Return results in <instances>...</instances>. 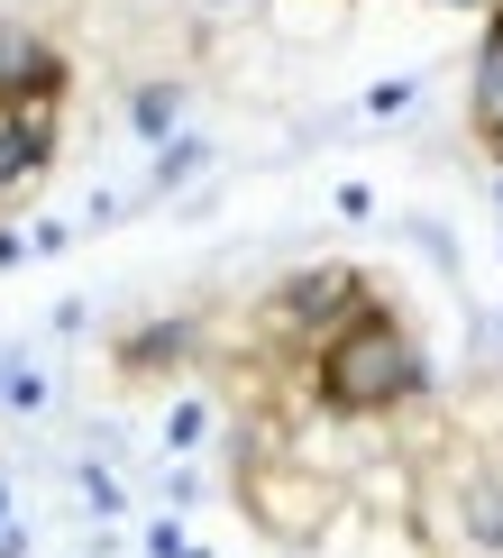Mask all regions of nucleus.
Masks as SVG:
<instances>
[{
    "label": "nucleus",
    "instance_id": "obj_1",
    "mask_svg": "<svg viewBox=\"0 0 503 558\" xmlns=\"http://www.w3.org/2000/svg\"><path fill=\"white\" fill-rule=\"evenodd\" d=\"M311 385H320L330 412L376 422V412H403L412 393H421V348H412V330L384 312V302H366V312H348L311 348Z\"/></svg>",
    "mask_w": 503,
    "mask_h": 558
},
{
    "label": "nucleus",
    "instance_id": "obj_2",
    "mask_svg": "<svg viewBox=\"0 0 503 558\" xmlns=\"http://www.w3.org/2000/svg\"><path fill=\"white\" fill-rule=\"evenodd\" d=\"M238 504L257 513L266 541H284V549H311V541H330L339 513H348V485H339L330 468H311L303 449H266V458H247L238 468Z\"/></svg>",
    "mask_w": 503,
    "mask_h": 558
},
{
    "label": "nucleus",
    "instance_id": "obj_3",
    "mask_svg": "<svg viewBox=\"0 0 503 558\" xmlns=\"http://www.w3.org/2000/svg\"><path fill=\"white\" fill-rule=\"evenodd\" d=\"M348 312H366V284H357L348 266H311V275H293V284L266 302V330H274V339H311V348H320Z\"/></svg>",
    "mask_w": 503,
    "mask_h": 558
},
{
    "label": "nucleus",
    "instance_id": "obj_4",
    "mask_svg": "<svg viewBox=\"0 0 503 558\" xmlns=\"http://www.w3.org/2000/svg\"><path fill=\"white\" fill-rule=\"evenodd\" d=\"M46 147H56V92H37V101H0V202L28 193L46 174Z\"/></svg>",
    "mask_w": 503,
    "mask_h": 558
},
{
    "label": "nucleus",
    "instance_id": "obj_5",
    "mask_svg": "<svg viewBox=\"0 0 503 558\" xmlns=\"http://www.w3.org/2000/svg\"><path fill=\"white\" fill-rule=\"evenodd\" d=\"M37 92H64V64L46 56L37 28L0 19V101H37Z\"/></svg>",
    "mask_w": 503,
    "mask_h": 558
},
{
    "label": "nucleus",
    "instance_id": "obj_6",
    "mask_svg": "<svg viewBox=\"0 0 503 558\" xmlns=\"http://www.w3.org/2000/svg\"><path fill=\"white\" fill-rule=\"evenodd\" d=\"M274 37H339L348 28V0H266Z\"/></svg>",
    "mask_w": 503,
    "mask_h": 558
},
{
    "label": "nucleus",
    "instance_id": "obj_7",
    "mask_svg": "<svg viewBox=\"0 0 503 558\" xmlns=\"http://www.w3.org/2000/svg\"><path fill=\"white\" fill-rule=\"evenodd\" d=\"M476 120L503 129V10H494V28H486V56H476Z\"/></svg>",
    "mask_w": 503,
    "mask_h": 558
},
{
    "label": "nucleus",
    "instance_id": "obj_8",
    "mask_svg": "<svg viewBox=\"0 0 503 558\" xmlns=\"http://www.w3.org/2000/svg\"><path fill=\"white\" fill-rule=\"evenodd\" d=\"M128 120H137V137H174V120H183V83H137Z\"/></svg>",
    "mask_w": 503,
    "mask_h": 558
},
{
    "label": "nucleus",
    "instance_id": "obj_9",
    "mask_svg": "<svg viewBox=\"0 0 503 558\" xmlns=\"http://www.w3.org/2000/svg\"><path fill=\"white\" fill-rule=\"evenodd\" d=\"M201 166H211V137H174L165 166H156V193H174V183H193Z\"/></svg>",
    "mask_w": 503,
    "mask_h": 558
},
{
    "label": "nucleus",
    "instance_id": "obj_10",
    "mask_svg": "<svg viewBox=\"0 0 503 558\" xmlns=\"http://www.w3.org/2000/svg\"><path fill=\"white\" fill-rule=\"evenodd\" d=\"M467 558H503V541H476V549H467Z\"/></svg>",
    "mask_w": 503,
    "mask_h": 558
},
{
    "label": "nucleus",
    "instance_id": "obj_11",
    "mask_svg": "<svg viewBox=\"0 0 503 558\" xmlns=\"http://www.w3.org/2000/svg\"><path fill=\"white\" fill-rule=\"evenodd\" d=\"M449 10H476V0H449Z\"/></svg>",
    "mask_w": 503,
    "mask_h": 558
},
{
    "label": "nucleus",
    "instance_id": "obj_12",
    "mask_svg": "<svg viewBox=\"0 0 503 558\" xmlns=\"http://www.w3.org/2000/svg\"><path fill=\"white\" fill-rule=\"evenodd\" d=\"M494 137H503V129H494Z\"/></svg>",
    "mask_w": 503,
    "mask_h": 558
}]
</instances>
